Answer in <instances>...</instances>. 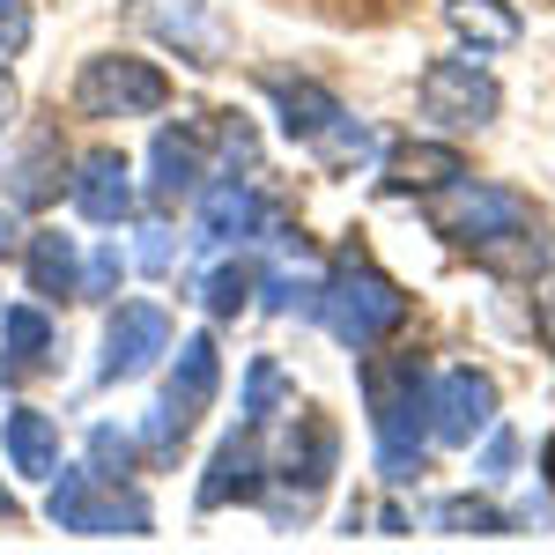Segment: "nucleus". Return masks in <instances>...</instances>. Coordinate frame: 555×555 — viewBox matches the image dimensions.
Listing matches in <instances>:
<instances>
[{"label": "nucleus", "instance_id": "1", "mask_svg": "<svg viewBox=\"0 0 555 555\" xmlns=\"http://www.w3.org/2000/svg\"><path fill=\"white\" fill-rule=\"evenodd\" d=\"M363 392H371V429H378V467L385 481H415L429 444V378L415 356H371L363 363Z\"/></svg>", "mask_w": 555, "mask_h": 555}, {"label": "nucleus", "instance_id": "2", "mask_svg": "<svg viewBox=\"0 0 555 555\" xmlns=\"http://www.w3.org/2000/svg\"><path fill=\"white\" fill-rule=\"evenodd\" d=\"M429 201V230L460 253H481V259H504V245H526L533 237V208L518 201L512 185H481V178H452L423 193Z\"/></svg>", "mask_w": 555, "mask_h": 555}, {"label": "nucleus", "instance_id": "3", "mask_svg": "<svg viewBox=\"0 0 555 555\" xmlns=\"http://www.w3.org/2000/svg\"><path fill=\"white\" fill-rule=\"evenodd\" d=\"M319 319L334 326V341L341 348H378L400 319H408V297H400V282H385L378 267L363 253H348L334 274H326V304H319Z\"/></svg>", "mask_w": 555, "mask_h": 555}, {"label": "nucleus", "instance_id": "4", "mask_svg": "<svg viewBox=\"0 0 555 555\" xmlns=\"http://www.w3.org/2000/svg\"><path fill=\"white\" fill-rule=\"evenodd\" d=\"M44 518H52L60 533H89V541H141V533H149V504H141L133 489H119V481H96L89 467L52 474Z\"/></svg>", "mask_w": 555, "mask_h": 555}, {"label": "nucleus", "instance_id": "5", "mask_svg": "<svg viewBox=\"0 0 555 555\" xmlns=\"http://www.w3.org/2000/svg\"><path fill=\"white\" fill-rule=\"evenodd\" d=\"M164 96H171V82L133 52H104L75 75V112L82 119H141V112H164Z\"/></svg>", "mask_w": 555, "mask_h": 555}, {"label": "nucleus", "instance_id": "6", "mask_svg": "<svg viewBox=\"0 0 555 555\" xmlns=\"http://www.w3.org/2000/svg\"><path fill=\"white\" fill-rule=\"evenodd\" d=\"M423 112L452 133H474V127H489V119L504 112V89L481 67V52H474V60L467 52H460V60H429L423 67Z\"/></svg>", "mask_w": 555, "mask_h": 555}, {"label": "nucleus", "instance_id": "7", "mask_svg": "<svg viewBox=\"0 0 555 555\" xmlns=\"http://www.w3.org/2000/svg\"><path fill=\"white\" fill-rule=\"evenodd\" d=\"M334 452H341V444H334L326 423H304L297 437H289L282 467H274V481H267V512H274V526H304V518H311L326 474H334Z\"/></svg>", "mask_w": 555, "mask_h": 555}, {"label": "nucleus", "instance_id": "8", "mask_svg": "<svg viewBox=\"0 0 555 555\" xmlns=\"http://www.w3.org/2000/svg\"><path fill=\"white\" fill-rule=\"evenodd\" d=\"M164 348H171V319H164L156 304H119L112 326H104V363H96V378H104V385L141 378Z\"/></svg>", "mask_w": 555, "mask_h": 555}, {"label": "nucleus", "instance_id": "9", "mask_svg": "<svg viewBox=\"0 0 555 555\" xmlns=\"http://www.w3.org/2000/svg\"><path fill=\"white\" fill-rule=\"evenodd\" d=\"M489 423H496V385L481 371H444L429 385V437L437 444H474Z\"/></svg>", "mask_w": 555, "mask_h": 555}, {"label": "nucleus", "instance_id": "10", "mask_svg": "<svg viewBox=\"0 0 555 555\" xmlns=\"http://www.w3.org/2000/svg\"><path fill=\"white\" fill-rule=\"evenodd\" d=\"M259 496H267V452H259V429L245 423L237 437H222V452L208 460L201 512H222V504H259Z\"/></svg>", "mask_w": 555, "mask_h": 555}, {"label": "nucleus", "instance_id": "11", "mask_svg": "<svg viewBox=\"0 0 555 555\" xmlns=\"http://www.w3.org/2000/svg\"><path fill=\"white\" fill-rule=\"evenodd\" d=\"M75 208L89 222H104V230H119L133 215V171L119 149H89L82 164H75Z\"/></svg>", "mask_w": 555, "mask_h": 555}, {"label": "nucleus", "instance_id": "12", "mask_svg": "<svg viewBox=\"0 0 555 555\" xmlns=\"http://www.w3.org/2000/svg\"><path fill=\"white\" fill-rule=\"evenodd\" d=\"M149 193H156V208H185V201H201V178H208V164H201V133L193 127H164L156 133V149H149Z\"/></svg>", "mask_w": 555, "mask_h": 555}, {"label": "nucleus", "instance_id": "13", "mask_svg": "<svg viewBox=\"0 0 555 555\" xmlns=\"http://www.w3.org/2000/svg\"><path fill=\"white\" fill-rule=\"evenodd\" d=\"M215 385H222V356H215V341L208 334H185V341H178V363H171V385H164V408L193 429V415L215 400Z\"/></svg>", "mask_w": 555, "mask_h": 555}, {"label": "nucleus", "instance_id": "14", "mask_svg": "<svg viewBox=\"0 0 555 555\" xmlns=\"http://www.w3.org/2000/svg\"><path fill=\"white\" fill-rule=\"evenodd\" d=\"M259 222H267L259 193H253V185H237V178H222L208 201H201V245H208V253H222V245H253Z\"/></svg>", "mask_w": 555, "mask_h": 555}, {"label": "nucleus", "instance_id": "15", "mask_svg": "<svg viewBox=\"0 0 555 555\" xmlns=\"http://www.w3.org/2000/svg\"><path fill=\"white\" fill-rule=\"evenodd\" d=\"M452 178H467V156L444 149V141H408V149L385 156V193H437Z\"/></svg>", "mask_w": 555, "mask_h": 555}, {"label": "nucleus", "instance_id": "16", "mask_svg": "<svg viewBox=\"0 0 555 555\" xmlns=\"http://www.w3.org/2000/svg\"><path fill=\"white\" fill-rule=\"evenodd\" d=\"M444 23H452V38L474 44V52H512L518 44L512 0H444Z\"/></svg>", "mask_w": 555, "mask_h": 555}, {"label": "nucleus", "instance_id": "17", "mask_svg": "<svg viewBox=\"0 0 555 555\" xmlns=\"http://www.w3.org/2000/svg\"><path fill=\"white\" fill-rule=\"evenodd\" d=\"M267 96H274V112H282V133H289V141H304V149H311L319 133L341 119V104H334L319 82H267Z\"/></svg>", "mask_w": 555, "mask_h": 555}, {"label": "nucleus", "instance_id": "18", "mask_svg": "<svg viewBox=\"0 0 555 555\" xmlns=\"http://www.w3.org/2000/svg\"><path fill=\"white\" fill-rule=\"evenodd\" d=\"M8 460H15V474H30V481H52L60 474V429H52V415L15 408L8 415Z\"/></svg>", "mask_w": 555, "mask_h": 555}, {"label": "nucleus", "instance_id": "19", "mask_svg": "<svg viewBox=\"0 0 555 555\" xmlns=\"http://www.w3.org/2000/svg\"><path fill=\"white\" fill-rule=\"evenodd\" d=\"M30 289H38V297H75V289H82L75 237H60V230H38V237H30Z\"/></svg>", "mask_w": 555, "mask_h": 555}, {"label": "nucleus", "instance_id": "20", "mask_svg": "<svg viewBox=\"0 0 555 555\" xmlns=\"http://www.w3.org/2000/svg\"><path fill=\"white\" fill-rule=\"evenodd\" d=\"M149 15H156V30H164V38H178L193 60H201V67H215L222 38H215V23H208V0H156Z\"/></svg>", "mask_w": 555, "mask_h": 555}, {"label": "nucleus", "instance_id": "21", "mask_svg": "<svg viewBox=\"0 0 555 555\" xmlns=\"http://www.w3.org/2000/svg\"><path fill=\"white\" fill-rule=\"evenodd\" d=\"M437 526H444L452 541H504V533H512V518L496 512V504H481V496H452V504H437Z\"/></svg>", "mask_w": 555, "mask_h": 555}, {"label": "nucleus", "instance_id": "22", "mask_svg": "<svg viewBox=\"0 0 555 555\" xmlns=\"http://www.w3.org/2000/svg\"><path fill=\"white\" fill-rule=\"evenodd\" d=\"M8 178H15V185H8V201H15V208H44V201H52V178H60V141L44 133V141Z\"/></svg>", "mask_w": 555, "mask_h": 555}, {"label": "nucleus", "instance_id": "23", "mask_svg": "<svg viewBox=\"0 0 555 555\" xmlns=\"http://www.w3.org/2000/svg\"><path fill=\"white\" fill-rule=\"evenodd\" d=\"M259 297H267V311H304V319H319V304H326V282L319 274H259Z\"/></svg>", "mask_w": 555, "mask_h": 555}, {"label": "nucleus", "instance_id": "24", "mask_svg": "<svg viewBox=\"0 0 555 555\" xmlns=\"http://www.w3.org/2000/svg\"><path fill=\"white\" fill-rule=\"evenodd\" d=\"M0 348H8V363H38L44 348H52V326H44V311H30V304L0 311Z\"/></svg>", "mask_w": 555, "mask_h": 555}, {"label": "nucleus", "instance_id": "25", "mask_svg": "<svg viewBox=\"0 0 555 555\" xmlns=\"http://www.w3.org/2000/svg\"><path fill=\"white\" fill-rule=\"evenodd\" d=\"M253 289H259L253 259H237V267H215V274H208V311H215V319H237V311L253 304Z\"/></svg>", "mask_w": 555, "mask_h": 555}, {"label": "nucleus", "instance_id": "26", "mask_svg": "<svg viewBox=\"0 0 555 555\" xmlns=\"http://www.w3.org/2000/svg\"><path fill=\"white\" fill-rule=\"evenodd\" d=\"M89 474H96V481H127L133 474V437L127 429H112V423L89 429Z\"/></svg>", "mask_w": 555, "mask_h": 555}, {"label": "nucleus", "instance_id": "27", "mask_svg": "<svg viewBox=\"0 0 555 555\" xmlns=\"http://www.w3.org/2000/svg\"><path fill=\"white\" fill-rule=\"evenodd\" d=\"M311 149H319V164H334V171H348V164H363V156H371V127H356V119H334V127L319 133V141H311Z\"/></svg>", "mask_w": 555, "mask_h": 555}, {"label": "nucleus", "instance_id": "28", "mask_svg": "<svg viewBox=\"0 0 555 555\" xmlns=\"http://www.w3.org/2000/svg\"><path fill=\"white\" fill-rule=\"evenodd\" d=\"M274 400H282V371H274V356H259L253 371H245V423H267L274 415Z\"/></svg>", "mask_w": 555, "mask_h": 555}, {"label": "nucleus", "instance_id": "29", "mask_svg": "<svg viewBox=\"0 0 555 555\" xmlns=\"http://www.w3.org/2000/svg\"><path fill=\"white\" fill-rule=\"evenodd\" d=\"M119 274H127V253H119V237H104L96 259L82 267V297H112V289H119Z\"/></svg>", "mask_w": 555, "mask_h": 555}, {"label": "nucleus", "instance_id": "30", "mask_svg": "<svg viewBox=\"0 0 555 555\" xmlns=\"http://www.w3.org/2000/svg\"><path fill=\"white\" fill-rule=\"evenodd\" d=\"M23 38H30V8L23 0H0V52H15Z\"/></svg>", "mask_w": 555, "mask_h": 555}, {"label": "nucleus", "instance_id": "31", "mask_svg": "<svg viewBox=\"0 0 555 555\" xmlns=\"http://www.w3.org/2000/svg\"><path fill=\"white\" fill-rule=\"evenodd\" d=\"M504 467H512V429H496L489 452H481V474H504Z\"/></svg>", "mask_w": 555, "mask_h": 555}, {"label": "nucleus", "instance_id": "32", "mask_svg": "<svg viewBox=\"0 0 555 555\" xmlns=\"http://www.w3.org/2000/svg\"><path fill=\"white\" fill-rule=\"evenodd\" d=\"M541 341L555 348V282H548V297H541Z\"/></svg>", "mask_w": 555, "mask_h": 555}, {"label": "nucleus", "instance_id": "33", "mask_svg": "<svg viewBox=\"0 0 555 555\" xmlns=\"http://www.w3.org/2000/svg\"><path fill=\"white\" fill-rule=\"evenodd\" d=\"M8 119H15V82L0 75V127H8Z\"/></svg>", "mask_w": 555, "mask_h": 555}, {"label": "nucleus", "instance_id": "34", "mask_svg": "<svg viewBox=\"0 0 555 555\" xmlns=\"http://www.w3.org/2000/svg\"><path fill=\"white\" fill-rule=\"evenodd\" d=\"M8 237H15V222H8V208H0V253H8Z\"/></svg>", "mask_w": 555, "mask_h": 555}, {"label": "nucleus", "instance_id": "35", "mask_svg": "<svg viewBox=\"0 0 555 555\" xmlns=\"http://www.w3.org/2000/svg\"><path fill=\"white\" fill-rule=\"evenodd\" d=\"M0 518H15V496H8V489H0Z\"/></svg>", "mask_w": 555, "mask_h": 555}, {"label": "nucleus", "instance_id": "36", "mask_svg": "<svg viewBox=\"0 0 555 555\" xmlns=\"http://www.w3.org/2000/svg\"><path fill=\"white\" fill-rule=\"evenodd\" d=\"M548 481H555V437H548Z\"/></svg>", "mask_w": 555, "mask_h": 555}]
</instances>
